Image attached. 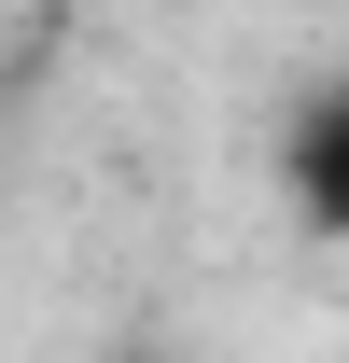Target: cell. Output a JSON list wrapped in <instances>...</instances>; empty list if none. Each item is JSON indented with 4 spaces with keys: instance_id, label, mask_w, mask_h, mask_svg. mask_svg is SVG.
<instances>
[{
    "instance_id": "obj_1",
    "label": "cell",
    "mask_w": 349,
    "mask_h": 363,
    "mask_svg": "<svg viewBox=\"0 0 349 363\" xmlns=\"http://www.w3.org/2000/svg\"><path fill=\"white\" fill-rule=\"evenodd\" d=\"M279 182H294L307 238H349V70H336V84H307L294 140H279Z\"/></svg>"
}]
</instances>
